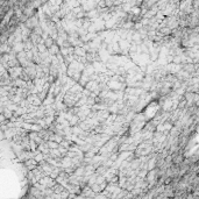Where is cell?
Instances as JSON below:
<instances>
[{
    "instance_id": "obj_1",
    "label": "cell",
    "mask_w": 199,
    "mask_h": 199,
    "mask_svg": "<svg viewBox=\"0 0 199 199\" xmlns=\"http://www.w3.org/2000/svg\"><path fill=\"white\" fill-rule=\"evenodd\" d=\"M183 70H185L186 72L189 73H193L196 72V70H197V65L194 63H186V64L183 65Z\"/></svg>"
},
{
    "instance_id": "obj_2",
    "label": "cell",
    "mask_w": 199,
    "mask_h": 199,
    "mask_svg": "<svg viewBox=\"0 0 199 199\" xmlns=\"http://www.w3.org/2000/svg\"><path fill=\"white\" fill-rule=\"evenodd\" d=\"M47 142H48V146H49V148H50V149H56V148H58V147H60V143H58V142H56V141L48 140Z\"/></svg>"
},
{
    "instance_id": "obj_3",
    "label": "cell",
    "mask_w": 199,
    "mask_h": 199,
    "mask_svg": "<svg viewBox=\"0 0 199 199\" xmlns=\"http://www.w3.org/2000/svg\"><path fill=\"white\" fill-rule=\"evenodd\" d=\"M44 44H46V47L49 49L50 47H53L54 44H55V42H54L53 39H46V40H44Z\"/></svg>"
}]
</instances>
